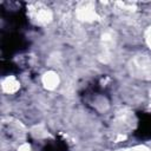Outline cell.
Returning a JSON list of instances; mask_svg holds the SVG:
<instances>
[{"label": "cell", "instance_id": "cell-1", "mask_svg": "<svg viewBox=\"0 0 151 151\" xmlns=\"http://www.w3.org/2000/svg\"><path fill=\"white\" fill-rule=\"evenodd\" d=\"M32 21L39 26H46L53 20V11L44 4H34L29 9Z\"/></svg>", "mask_w": 151, "mask_h": 151}, {"label": "cell", "instance_id": "cell-2", "mask_svg": "<svg viewBox=\"0 0 151 151\" xmlns=\"http://www.w3.org/2000/svg\"><path fill=\"white\" fill-rule=\"evenodd\" d=\"M76 18L81 22H94L98 19V12L96 8V4L93 2H80L77 5L74 11Z\"/></svg>", "mask_w": 151, "mask_h": 151}, {"label": "cell", "instance_id": "cell-3", "mask_svg": "<svg viewBox=\"0 0 151 151\" xmlns=\"http://www.w3.org/2000/svg\"><path fill=\"white\" fill-rule=\"evenodd\" d=\"M60 83H61L60 76L54 70H47L41 76V84H42L44 88L47 90V91H54V90H57L59 87Z\"/></svg>", "mask_w": 151, "mask_h": 151}, {"label": "cell", "instance_id": "cell-4", "mask_svg": "<svg viewBox=\"0 0 151 151\" xmlns=\"http://www.w3.org/2000/svg\"><path fill=\"white\" fill-rule=\"evenodd\" d=\"M20 80L15 76H7L1 79V91L5 94H15L20 90Z\"/></svg>", "mask_w": 151, "mask_h": 151}, {"label": "cell", "instance_id": "cell-5", "mask_svg": "<svg viewBox=\"0 0 151 151\" xmlns=\"http://www.w3.org/2000/svg\"><path fill=\"white\" fill-rule=\"evenodd\" d=\"M133 68L142 74L140 77L149 76L151 73V59L146 55H140L136 60H133Z\"/></svg>", "mask_w": 151, "mask_h": 151}, {"label": "cell", "instance_id": "cell-6", "mask_svg": "<svg viewBox=\"0 0 151 151\" xmlns=\"http://www.w3.org/2000/svg\"><path fill=\"white\" fill-rule=\"evenodd\" d=\"M144 42L147 46V48L151 50V25H149L144 31Z\"/></svg>", "mask_w": 151, "mask_h": 151}, {"label": "cell", "instance_id": "cell-7", "mask_svg": "<svg viewBox=\"0 0 151 151\" xmlns=\"http://www.w3.org/2000/svg\"><path fill=\"white\" fill-rule=\"evenodd\" d=\"M34 129H35V130H32V133H33L37 138H42V137H45V136L47 134V132H46V130H44V126H42V125H38V126H35Z\"/></svg>", "mask_w": 151, "mask_h": 151}, {"label": "cell", "instance_id": "cell-8", "mask_svg": "<svg viewBox=\"0 0 151 151\" xmlns=\"http://www.w3.org/2000/svg\"><path fill=\"white\" fill-rule=\"evenodd\" d=\"M130 151H151V147H149L145 144H138L130 149Z\"/></svg>", "mask_w": 151, "mask_h": 151}, {"label": "cell", "instance_id": "cell-9", "mask_svg": "<svg viewBox=\"0 0 151 151\" xmlns=\"http://www.w3.org/2000/svg\"><path fill=\"white\" fill-rule=\"evenodd\" d=\"M31 149H32V146L27 142H24L18 146V151H31Z\"/></svg>", "mask_w": 151, "mask_h": 151}, {"label": "cell", "instance_id": "cell-10", "mask_svg": "<svg viewBox=\"0 0 151 151\" xmlns=\"http://www.w3.org/2000/svg\"><path fill=\"white\" fill-rule=\"evenodd\" d=\"M118 151H130V149H122V150H118Z\"/></svg>", "mask_w": 151, "mask_h": 151}]
</instances>
